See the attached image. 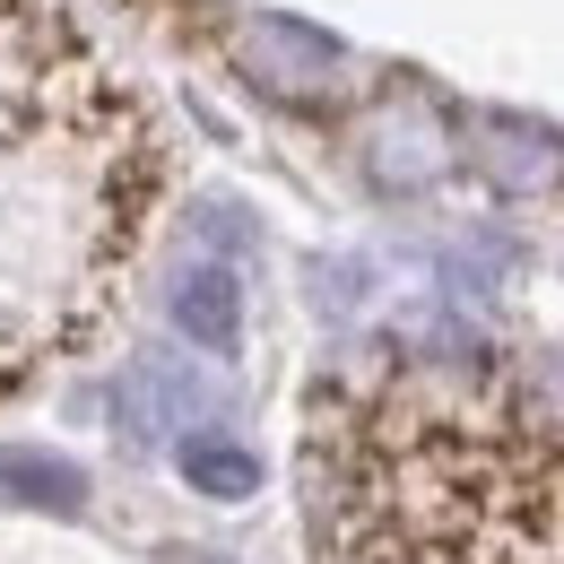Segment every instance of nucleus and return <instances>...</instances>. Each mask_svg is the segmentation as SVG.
Listing matches in <instances>:
<instances>
[{"label":"nucleus","instance_id":"f257e3e1","mask_svg":"<svg viewBox=\"0 0 564 564\" xmlns=\"http://www.w3.org/2000/svg\"><path fill=\"white\" fill-rule=\"evenodd\" d=\"M226 53H235L243 87H261V96L286 105V113H322V105L348 96V44L322 35V26H304V18L252 9V18H235Z\"/></svg>","mask_w":564,"mask_h":564},{"label":"nucleus","instance_id":"f03ea898","mask_svg":"<svg viewBox=\"0 0 564 564\" xmlns=\"http://www.w3.org/2000/svg\"><path fill=\"white\" fill-rule=\"evenodd\" d=\"M356 165L373 192H434L460 156H452V113L425 96V87H382L365 113H356Z\"/></svg>","mask_w":564,"mask_h":564},{"label":"nucleus","instance_id":"7ed1b4c3","mask_svg":"<svg viewBox=\"0 0 564 564\" xmlns=\"http://www.w3.org/2000/svg\"><path fill=\"white\" fill-rule=\"evenodd\" d=\"M452 156L503 192V200H539V192H564V131L530 122V113H460L452 122Z\"/></svg>","mask_w":564,"mask_h":564},{"label":"nucleus","instance_id":"20e7f679","mask_svg":"<svg viewBox=\"0 0 564 564\" xmlns=\"http://www.w3.org/2000/svg\"><path fill=\"white\" fill-rule=\"evenodd\" d=\"M217 409V382L200 365H183V356L148 348L122 365V382H113V425H122V443L148 452V443H183V434H200V417Z\"/></svg>","mask_w":564,"mask_h":564},{"label":"nucleus","instance_id":"39448f33","mask_svg":"<svg viewBox=\"0 0 564 564\" xmlns=\"http://www.w3.org/2000/svg\"><path fill=\"white\" fill-rule=\"evenodd\" d=\"M165 313H174V330H183L192 348L226 356L243 339V279H235L226 261H183V270L165 279Z\"/></svg>","mask_w":564,"mask_h":564},{"label":"nucleus","instance_id":"423d86ee","mask_svg":"<svg viewBox=\"0 0 564 564\" xmlns=\"http://www.w3.org/2000/svg\"><path fill=\"white\" fill-rule=\"evenodd\" d=\"M0 503L18 512H78L87 503V469L35 443H0Z\"/></svg>","mask_w":564,"mask_h":564},{"label":"nucleus","instance_id":"0eeeda50","mask_svg":"<svg viewBox=\"0 0 564 564\" xmlns=\"http://www.w3.org/2000/svg\"><path fill=\"white\" fill-rule=\"evenodd\" d=\"M183 478L200 495H217V503H243V495H261V460L235 443V434H183Z\"/></svg>","mask_w":564,"mask_h":564},{"label":"nucleus","instance_id":"6e6552de","mask_svg":"<svg viewBox=\"0 0 564 564\" xmlns=\"http://www.w3.org/2000/svg\"><path fill=\"white\" fill-rule=\"evenodd\" d=\"M192 564H235V556H192Z\"/></svg>","mask_w":564,"mask_h":564}]
</instances>
